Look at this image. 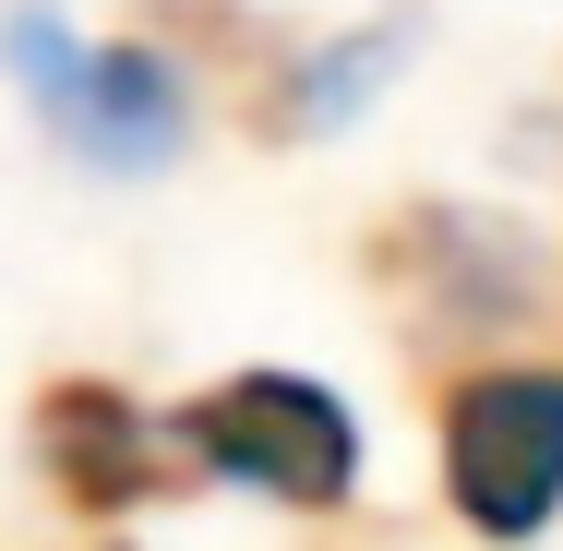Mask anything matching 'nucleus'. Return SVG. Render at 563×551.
Wrapping results in <instances>:
<instances>
[{
  "mask_svg": "<svg viewBox=\"0 0 563 551\" xmlns=\"http://www.w3.org/2000/svg\"><path fill=\"white\" fill-rule=\"evenodd\" d=\"M432 467L467 540H540L563 516V372L552 360H492L455 372L432 408Z\"/></svg>",
  "mask_w": 563,
  "mask_h": 551,
  "instance_id": "nucleus-2",
  "label": "nucleus"
},
{
  "mask_svg": "<svg viewBox=\"0 0 563 551\" xmlns=\"http://www.w3.org/2000/svg\"><path fill=\"white\" fill-rule=\"evenodd\" d=\"M36 467H48L60 504L132 516V504H156V492L180 480V443H168L156 408H132L120 384H48V396H36Z\"/></svg>",
  "mask_w": 563,
  "mask_h": 551,
  "instance_id": "nucleus-5",
  "label": "nucleus"
},
{
  "mask_svg": "<svg viewBox=\"0 0 563 551\" xmlns=\"http://www.w3.org/2000/svg\"><path fill=\"white\" fill-rule=\"evenodd\" d=\"M12 73L36 85V109L48 132L85 156V168H120V180H144V168H168L180 156V73H168V48H144V36H120V48H73L48 12H24L12 24Z\"/></svg>",
  "mask_w": 563,
  "mask_h": 551,
  "instance_id": "nucleus-3",
  "label": "nucleus"
},
{
  "mask_svg": "<svg viewBox=\"0 0 563 551\" xmlns=\"http://www.w3.org/2000/svg\"><path fill=\"white\" fill-rule=\"evenodd\" d=\"M372 276L408 300L396 324H420V335H492V324H528V300H540L528 240L504 217H467V205H408V217H384Z\"/></svg>",
  "mask_w": 563,
  "mask_h": 551,
  "instance_id": "nucleus-4",
  "label": "nucleus"
},
{
  "mask_svg": "<svg viewBox=\"0 0 563 551\" xmlns=\"http://www.w3.org/2000/svg\"><path fill=\"white\" fill-rule=\"evenodd\" d=\"M408 60V12H384V24H347V36H312V48H288V73L252 97L264 132H336L384 97V73Z\"/></svg>",
  "mask_w": 563,
  "mask_h": 551,
  "instance_id": "nucleus-6",
  "label": "nucleus"
},
{
  "mask_svg": "<svg viewBox=\"0 0 563 551\" xmlns=\"http://www.w3.org/2000/svg\"><path fill=\"white\" fill-rule=\"evenodd\" d=\"M168 443H180V467H205L228 492H264L288 516H336L360 492V420L312 372H228L192 408H168Z\"/></svg>",
  "mask_w": 563,
  "mask_h": 551,
  "instance_id": "nucleus-1",
  "label": "nucleus"
}]
</instances>
